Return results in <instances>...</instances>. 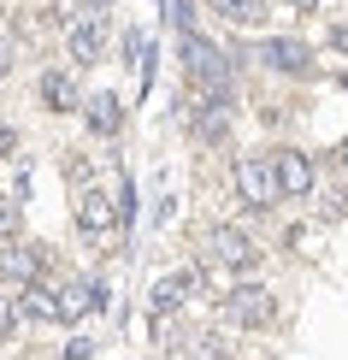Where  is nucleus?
Returning <instances> with one entry per match:
<instances>
[{
	"mask_svg": "<svg viewBox=\"0 0 348 360\" xmlns=\"http://www.w3.org/2000/svg\"><path fill=\"white\" fill-rule=\"evenodd\" d=\"M12 231H18V207L0 201V236H12Z\"/></svg>",
	"mask_w": 348,
	"mask_h": 360,
	"instance_id": "18",
	"label": "nucleus"
},
{
	"mask_svg": "<svg viewBox=\"0 0 348 360\" xmlns=\"http://www.w3.org/2000/svg\"><path fill=\"white\" fill-rule=\"evenodd\" d=\"M65 48H71V59H77V65H95V59H101V48H107V24H101V12H89V18H77V24H71Z\"/></svg>",
	"mask_w": 348,
	"mask_h": 360,
	"instance_id": "8",
	"label": "nucleus"
},
{
	"mask_svg": "<svg viewBox=\"0 0 348 360\" xmlns=\"http://www.w3.org/2000/svg\"><path fill=\"white\" fill-rule=\"evenodd\" d=\"M83 118H89V130H95V136H118V124H124V107H118L112 89H101V95H89V101H83Z\"/></svg>",
	"mask_w": 348,
	"mask_h": 360,
	"instance_id": "10",
	"label": "nucleus"
},
{
	"mask_svg": "<svg viewBox=\"0 0 348 360\" xmlns=\"http://www.w3.org/2000/svg\"><path fill=\"white\" fill-rule=\"evenodd\" d=\"M342 160H348V142H342Z\"/></svg>",
	"mask_w": 348,
	"mask_h": 360,
	"instance_id": "22",
	"label": "nucleus"
},
{
	"mask_svg": "<svg viewBox=\"0 0 348 360\" xmlns=\"http://www.w3.org/2000/svg\"><path fill=\"white\" fill-rule=\"evenodd\" d=\"M41 101H48L53 112H71L77 107V83H71L65 71H48V77H41Z\"/></svg>",
	"mask_w": 348,
	"mask_h": 360,
	"instance_id": "14",
	"label": "nucleus"
},
{
	"mask_svg": "<svg viewBox=\"0 0 348 360\" xmlns=\"http://www.w3.org/2000/svg\"><path fill=\"white\" fill-rule=\"evenodd\" d=\"M12 325H18V302H12V295H0V337H12Z\"/></svg>",
	"mask_w": 348,
	"mask_h": 360,
	"instance_id": "17",
	"label": "nucleus"
},
{
	"mask_svg": "<svg viewBox=\"0 0 348 360\" xmlns=\"http://www.w3.org/2000/svg\"><path fill=\"white\" fill-rule=\"evenodd\" d=\"M295 6H313V0H295Z\"/></svg>",
	"mask_w": 348,
	"mask_h": 360,
	"instance_id": "21",
	"label": "nucleus"
},
{
	"mask_svg": "<svg viewBox=\"0 0 348 360\" xmlns=\"http://www.w3.org/2000/svg\"><path fill=\"white\" fill-rule=\"evenodd\" d=\"M77 224H83L89 236H107L112 224H118V201H112V195H101V189H83L77 195Z\"/></svg>",
	"mask_w": 348,
	"mask_h": 360,
	"instance_id": "9",
	"label": "nucleus"
},
{
	"mask_svg": "<svg viewBox=\"0 0 348 360\" xmlns=\"http://www.w3.org/2000/svg\"><path fill=\"white\" fill-rule=\"evenodd\" d=\"M0 83H6V53H0Z\"/></svg>",
	"mask_w": 348,
	"mask_h": 360,
	"instance_id": "20",
	"label": "nucleus"
},
{
	"mask_svg": "<svg viewBox=\"0 0 348 360\" xmlns=\"http://www.w3.org/2000/svg\"><path fill=\"white\" fill-rule=\"evenodd\" d=\"M260 59H266L271 71H283V77H307V71H313L307 41H290V36H271V41H260Z\"/></svg>",
	"mask_w": 348,
	"mask_h": 360,
	"instance_id": "6",
	"label": "nucleus"
},
{
	"mask_svg": "<svg viewBox=\"0 0 348 360\" xmlns=\"http://www.w3.org/2000/svg\"><path fill=\"white\" fill-rule=\"evenodd\" d=\"M236 195L254 207V213H266V207H278V201H283L271 154H242V160H236Z\"/></svg>",
	"mask_w": 348,
	"mask_h": 360,
	"instance_id": "2",
	"label": "nucleus"
},
{
	"mask_svg": "<svg viewBox=\"0 0 348 360\" xmlns=\"http://www.w3.org/2000/svg\"><path fill=\"white\" fill-rule=\"evenodd\" d=\"M213 12H224L231 24H260L266 18V0H207Z\"/></svg>",
	"mask_w": 348,
	"mask_h": 360,
	"instance_id": "15",
	"label": "nucleus"
},
{
	"mask_svg": "<svg viewBox=\"0 0 348 360\" xmlns=\"http://www.w3.org/2000/svg\"><path fill=\"white\" fill-rule=\"evenodd\" d=\"M189 360H224V342L219 337H195L189 342Z\"/></svg>",
	"mask_w": 348,
	"mask_h": 360,
	"instance_id": "16",
	"label": "nucleus"
},
{
	"mask_svg": "<svg viewBox=\"0 0 348 360\" xmlns=\"http://www.w3.org/2000/svg\"><path fill=\"white\" fill-rule=\"evenodd\" d=\"M224 319L242 325V331L271 325V290H260V283H236V290L224 295Z\"/></svg>",
	"mask_w": 348,
	"mask_h": 360,
	"instance_id": "3",
	"label": "nucleus"
},
{
	"mask_svg": "<svg viewBox=\"0 0 348 360\" xmlns=\"http://www.w3.org/2000/svg\"><path fill=\"white\" fill-rule=\"evenodd\" d=\"M101 302H107V283H71V290H59V319H83Z\"/></svg>",
	"mask_w": 348,
	"mask_h": 360,
	"instance_id": "12",
	"label": "nucleus"
},
{
	"mask_svg": "<svg viewBox=\"0 0 348 360\" xmlns=\"http://www.w3.org/2000/svg\"><path fill=\"white\" fill-rule=\"evenodd\" d=\"M183 65H189V77L201 83V95H231V59H224L207 36H183Z\"/></svg>",
	"mask_w": 348,
	"mask_h": 360,
	"instance_id": "1",
	"label": "nucleus"
},
{
	"mask_svg": "<svg viewBox=\"0 0 348 360\" xmlns=\"http://www.w3.org/2000/svg\"><path fill=\"white\" fill-rule=\"evenodd\" d=\"M271 166H278V189H283V201H301V195L313 189V160L301 154V148H283V154H271Z\"/></svg>",
	"mask_w": 348,
	"mask_h": 360,
	"instance_id": "7",
	"label": "nucleus"
},
{
	"mask_svg": "<svg viewBox=\"0 0 348 360\" xmlns=\"http://www.w3.org/2000/svg\"><path fill=\"white\" fill-rule=\"evenodd\" d=\"M195 290H201V266H183V272L160 278L154 290H148V307H154V319H172V307H183Z\"/></svg>",
	"mask_w": 348,
	"mask_h": 360,
	"instance_id": "5",
	"label": "nucleus"
},
{
	"mask_svg": "<svg viewBox=\"0 0 348 360\" xmlns=\"http://www.w3.org/2000/svg\"><path fill=\"white\" fill-rule=\"evenodd\" d=\"M207 260H213V266H231V272H248V266L260 260V248H254L236 224H213V231H207Z\"/></svg>",
	"mask_w": 348,
	"mask_h": 360,
	"instance_id": "4",
	"label": "nucleus"
},
{
	"mask_svg": "<svg viewBox=\"0 0 348 360\" xmlns=\"http://www.w3.org/2000/svg\"><path fill=\"white\" fill-rule=\"evenodd\" d=\"M18 313H24V319H59V290H48V283L18 290Z\"/></svg>",
	"mask_w": 348,
	"mask_h": 360,
	"instance_id": "13",
	"label": "nucleus"
},
{
	"mask_svg": "<svg viewBox=\"0 0 348 360\" xmlns=\"http://www.w3.org/2000/svg\"><path fill=\"white\" fill-rule=\"evenodd\" d=\"M95 6H107V0H95Z\"/></svg>",
	"mask_w": 348,
	"mask_h": 360,
	"instance_id": "23",
	"label": "nucleus"
},
{
	"mask_svg": "<svg viewBox=\"0 0 348 360\" xmlns=\"http://www.w3.org/2000/svg\"><path fill=\"white\" fill-rule=\"evenodd\" d=\"M12 148H18V130H6V124H0V160H12Z\"/></svg>",
	"mask_w": 348,
	"mask_h": 360,
	"instance_id": "19",
	"label": "nucleus"
},
{
	"mask_svg": "<svg viewBox=\"0 0 348 360\" xmlns=\"http://www.w3.org/2000/svg\"><path fill=\"white\" fill-rule=\"evenodd\" d=\"M0 278L18 283V290L41 283V254H36V248H6V254H0Z\"/></svg>",
	"mask_w": 348,
	"mask_h": 360,
	"instance_id": "11",
	"label": "nucleus"
}]
</instances>
